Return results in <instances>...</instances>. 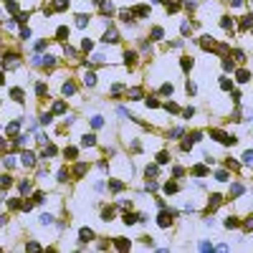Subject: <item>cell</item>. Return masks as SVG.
Instances as JSON below:
<instances>
[{"label": "cell", "instance_id": "cell-8", "mask_svg": "<svg viewBox=\"0 0 253 253\" xmlns=\"http://www.w3.org/2000/svg\"><path fill=\"white\" fill-rule=\"evenodd\" d=\"M41 223H43V225H51V223H53V215L43 213V215H41Z\"/></svg>", "mask_w": 253, "mask_h": 253}, {"label": "cell", "instance_id": "cell-1", "mask_svg": "<svg viewBox=\"0 0 253 253\" xmlns=\"http://www.w3.org/2000/svg\"><path fill=\"white\" fill-rule=\"evenodd\" d=\"M159 225H162V228H167V225H170V223H172V213H162V215H159Z\"/></svg>", "mask_w": 253, "mask_h": 253}, {"label": "cell", "instance_id": "cell-15", "mask_svg": "<svg viewBox=\"0 0 253 253\" xmlns=\"http://www.w3.org/2000/svg\"><path fill=\"white\" fill-rule=\"evenodd\" d=\"M58 38H61V41L68 38V28H58Z\"/></svg>", "mask_w": 253, "mask_h": 253}, {"label": "cell", "instance_id": "cell-5", "mask_svg": "<svg viewBox=\"0 0 253 253\" xmlns=\"http://www.w3.org/2000/svg\"><path fill=\"white\" fill-rule=\"evenodd\" d=\"M243 162L245 165H253V150H245L243 152Z\"/></svg>", "mask_w": 253, "mask_h": 253}, {"label": "cell", "instance_id": "cell-13", "mask_svg": "<svg viewBox=\"0 0 253 253\" xmlns=\"http://www.w3.org/2000/svg\"><path fill=\"white\" fill-rule=\"evenodd\" d=\"M61 91H63V94H74V84H71V81L63 84V89H61Z\"/></svg>", "mask_w": 253, "mask_h": 253}, {"label": "cell", "instance_id": "cell-19", "mask_svg": "<svg viewBox=\"0 0 253 253\" xmlns=\"http://www.w3.org/2000/svg\"><path fill=\"white\" fill-rule=\"evenodd\" d=\"M129 96H132V99H142V91H139V89H132Z\"/></svg>", "mask_w": 253, "mask_h": 253}, {"label": "cell", "instance_id": "cell-31", "mask_svg": "<svg viewBox=\"0 0 253 253\" xmlns=\"http://www.w3.org/2000/svg\"><path fill=\"white\" fill-rule=\"evenodd\" d=\"M86 172V165H76V175H84Z\"/></svg>", "mask_w": 253, "mask_h": 253}, {"label": "cell", "instance_id": "cell-32", "mask_svg": "<svg viewBox=\"0 0 253 253\" xmlns=\"http://www.w3.org/2000/svg\"><path fill=\"white\" fill-rule=\"evenodd\" d=\"M245 230H253V218H251V220H245Z\"/></svg>", "mask_w": 253, "mask_h": 253}, {"label": "cell", "instance_id": "cell-11", "mask_svg": "<svg viewBox=\"0 0 253 253\" xmlns=\"http://www.w3.org/2000/svg\"><path fill=\"white\" fill-rule=\"evenodd\" d=\"M91 124L99 129V126H104V119H101V117H91Z\"/></svg>", "mask_w": 253, "mask_h": 253}, {"label": "cell", "instance_id": "cell-6", "mask_svg": "<svg viewBox=\"0 0 253 253\" xmlns=\"http://www.w3.org/2000/svg\"><path fill=\"white\" fill-rule=\"evenodd\" d=\"M84 84H86V86H94V84H96L94 74H84Z\"/></svg>", "mask_w": 253, "mask_h": 253}, {"label": "cell", "instance_id": "cell-16", "mask_svg": "<svg viewBox=\"0 0 253 253\" xmlns=\"http://www.w3.org/2000/svg\"><path fill=\"white\" fill-rule=\"evenodd\" d=\"M215 180H220V182H225V180H228V172H223V170H220V172H215Z\"/></svg>", "mask_w": 253, "mask_h": 253}, {"label": "cell", "instance_id": "cell-9", "mask_svg": "<svg viewBox=\"0 0 253 253\" xmlns=\"http://www.w3.org/2000/svg\"><path fill=\"white\" fill-rule=\"evenodd\" d=\"M248 79H251V74H248V71H238V81H241V84H245Z\"/></svg>", "mask_w": 253, "mask_h": 253}, {"label": "cell", "instance_id": "cell-10", "mask_svg": "<svg viewBox=\"0 0 253 253\" xmlns=\"http://www.w3.org/2000/svg\"><path fill=\"white\" fill-rule=\"evenodd\" d=\"M119 36H117V31H107L104 33V41H117Z\"/></svg>", "mask_w": 253, "mask_h": 253}, {"label": "cell", "instance_id": "cell-23", "mask_svg": "<svg viewBox=\"0 0 253 253\" xmlns=\"http://www.w3.org/2000/svg\"><path fill=\"white\" fill-rule=\"evenodd\" d=\"M20 192H23V195L31 192V185H28V182H20Z\"/></svg>", "mask_w": 253, "mask_h": 253}, {"label": "cell", "instance_id": "cell-30", "mask_svg": "<svg viewBox=\"0 0 253 253\" xmlns=\"http://www.w3.org/2000/svg\"><path fill=\"white\" fill-rule=\"evenodd\" d=\"M20 38L28 41V38H31V31H28V28H23V31H20Z\"/></svg>", "mask_w": 253, "mask_h": 253}, {"label": "cell", "instance_id": "cell-4", "mask_svg": "<svg viewBox=\"0 0 253 253\" xmlns=\"http://www.w3.org/2000/svg\"><path fill=\"white\" fill-rule=\"evenodd\" d=\"M134 13H137L139 18H142V15H150V8H147V5H137V8H134Z\"/></svg>", "mask_w": 253, "mask_h": 253}, {"label": "cell", "instance_id": "cell-20", "mask_svg": "<svg viewBox=\"0 0 253 253\" xmlns=\"http://www.w3.org/2000/svg\"><path fill=\"white\" fill-rule=\"evenodd\" d=\"M63 109H66V104H63V101H58V104H56V107H53V111H56V114H61Z\"/></svg>", "mask_w": 253, "mask_h": 253}, {"label": "cell", "instance_id": "cell-2", "mask_svg": "<svg viewBox=\"0 0 253 253\" xmlns=\"http://www.w3.org/2000/svg\"><path fill=\"white\" fill-rule=\"evenodd\" d=\"M20 162H23L25 167H31L33 162H36V159H33V154H31V152H23V154H20Z\"/></svg>", "mask_w": 253, "mask_h": 253}, {"label": "cell", "instance_id": "cell-25", "mask_svg": "<svg viewBox=\"0 0 253 253\" xmlns=\"http://www.w3.org/2000/svg\"><path fill=\"white\" fill-rule=\"evenodd\" d=\"M66 157H68V159L76 157V150H74V147H68V150H66Z\"/></svg>", "mask_w": 253, "mask_h": 253}, {"label": "cell", "instance_id": "cell-27", "mask_svg": "<svg viewBox=\"0 0 253 253\" xmlns=\"http://www.w3.org/2000/svg\"><path fill=\"white\" fill-rule=\"evenodd\" d=\"M76 23H79V25L84 28V25H86V23H89V18H86V15H79V20H76Z\"/></svg>", "mask_w": 253, "mask_h": 253}, {"label": "cell", "instance_id": "cell-14", "mask_svg": "<svg viewBox=\"0 0 253 253\" xmlns=\"http://www.w3.org/2000/svg\"><path fill=\"white\" fill-rule=\"evenodd\" d=\"M13 99H15V101H23V91H20V89H13Z\"/></svg>", "mask_w": 253, "mask_h": 253}, {"label": "cell", "instance_id": "cell-17", "mask_svg": "<svg viewBox=\"0 0 253 253\" xmlns=\"http://www.w3.org/2000/svg\"><path fill=\"white\" fill-rule=\"evenodd\" d=\"M182 137V129H172L170 132V139H180Z\"/></svg>", "mask_w": 253, "mask_h": 253}, {"label": "cell", "instance_id": "cell-24", "mask_svg": "<svg viewBox=\"0 0 253 253\" xmlns=\"http://www.w3.org/2000/svg\"><path fill=\"white\" fill-rule=\"evenodd\" d=\"M36 91H38V96H46V94H48V91H46V86H43V84H38V89H36Z\"/></svg>", "mask_w": 253, "mask_h": 253}, {"label": "cell", "instance_id": "cell-26", "mask_svg": "<svg viewBox=\"0 0 253 253\" xmlns=\"http://www.w3.org/2000/svg\"><path fill=\"white\" fill-rule=\"evenodd\" d=\"M225 225H228V228H238V220H233V218H228V220H225Z\"/></svg>", "mask_w": 253, "mask_h": 253}, {"label": "cell", "instance_id": "cell-28", "mask_svg": "<svg viewBox=\"0 0 253 253\" xmlns=\"http://www.w3.org/2000/svg\"><path fill=\"white\" fill-rule=\"evenodd\" d=\"M58 180H61V182H66V180H68V172H66V170H61V172H58Z\"/></svg>", "mask_w": 253, "mask_h": 253}, {"label": "cell", "instance_id": "cell-18", "mask_svg": "<svg viewBox=\"0 0 253 253\" xmlns=\"http://www.w3.org/2000/svg\"><path fill=\"white\" fill-rule=\"evenodd\" d=\"M152 38H154V41L162 38V28H154V31H152Z\"/></svg>", "mask_w": 253, "mask_h": 253}, {"label": "cell", "instance_id": "cell-3", "mask_svg": "<svg viewBox=\"0 0 253 253\" xmlns=\"http://www.w3.org/2000/svg\"><path fill=\"white\" fill-rule=\"evenodd\" d=\"M94 142H96V139H94V134H84V137H81V144H84V147H91Z\"/></svg>", "mask_w": 253, "mask_h": 253}, {"label": "cell", "instance_id": "cell-29", "mask_svg": "<svg viewBox=\"0 0 253 253\" xmlns=\"http://www.w3.org/2000/svg\"><path fill=\"white\" fill-rule=\"evenodd\" d=\"M134 220H137L134 215H124V223H126V225H132V223H134Z\"/></svg>", "mask_w": 253, "mask_h": 253}, {"label": "cell", "instance_id": "cell-22", "mask_svg": "<svg viewBox=\"0 0 253 253\" xmlns=\"http://www.w3.org/2000/svg\"><path fill=\"white\" fill-rule=\"evenodd\" d=\"M157 159H159V162H167V159H170V154H167V152H159Z\"/></svg>", "mask_w": 253, "mask_h": 253}, {"label": "cell", "instance_id": "cell-21", "mask_svg": "<svg viewBox=\"0 0 253 253\" xmlns=\"http://www.w3.org/2000/svg\"><path fill=\"white\" fill-rule=\"evenodd\" d=\"M117 111H119V117H122V119H126V117H132V114H129V111H126V109H124V107H119V109H117Z\"/></svg>", "mask_w": 253, "mask_h": 253}, {"label": "cell", "instance_id": "cell-12", "mask_svg": "<svg viewBox=\"0 0 253 253\" xmlns=\"http://www.w3.org/2000/svg\"><path fill=\"white\" fill-rule=\"evenodd\" d=\"M230 195H243V185H233L230 187Z\"/></svg>", "mask_w": 253, "mask_h": 253}, {"label": "cell", "instance_id": "cell-7", "mask_svg": "<svg viewBox=\"0 0 253 253\" xmlns=\"http://www.w3.org/2000/svg\"><path fill=\"white\" fill-rule=\"evenodd\" d=\"M79 235H81V241H91V238H94V233H91L89 228H84V230H81Z\"/></svg>", "mask_w": 253, "mask_h": 253}]
</instances>
